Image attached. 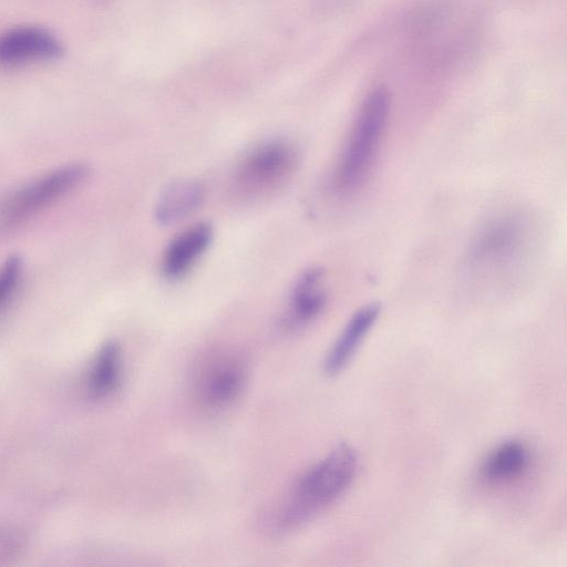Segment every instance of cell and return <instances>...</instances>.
Masks as SVG:
<instances>
[{
  "label": "cell",
  "mask_w": 567,
  "mask_h": 567,
  "mask_svg": "<svg viewBox=\"0 0 567 567\" xmlns=\"http://www.w3.org/2000/svg\"><path fill=\"white\" fill-rule=\"evenodd\" d=\"M537 244L530 215L518 209L497 213L472 236L463 259L465 276L485 290L508 288L530 266Z\"/></svg>",
  "instance_id": "obj_1"
},
{
  "label": "cell",
  "mask_w": 567,
  "mask_h": 567,
  "mask_svg": "<svg viewBox=\"0 0 567 567\" xmlns=\"http://www.w3.org/2000/svg\"><path fill=\"white\" fill-rule=\"evenodd\" d=\"M358 464L352 446H336L296 482L278 513L277 527L297 528L333 503L352 483Z\"/></svg>",
  "instance_id": "obj_2"
},
{
  "label": "cell",
  "mask_w": 567,
  "mask_h": 567,
  "mask_svg": "<svg viewBox=\"0 0 567 567\" xmlns=\"http://www.w3.org/2000/svg\"><path fill=\"white\" fill-rule=\"evenodd\" d=\"M390 105L384 87L374 89L362 102L334 168L337 192L353 193L368 178L385 134Z\"/></svg>",
  "instance_id": "obj_3"
},
{
  "label": "cell",
  "mask_w": 567,
  "mask_h": 567,
  "mask_svg": "<svg viewBox=\"0 0 567 567\" xmlns=\"http://www.w3.org/2000/svg\"><path fill=\"white\" fill-rule=\"evenodd\" d=\"M249 379L246 359L230 349L202 354L189 372V392L196 406L208 414L221 413L243 395Z\"/></svg>",
  "instance_id": "obj_4"
},
{
  "label": "cell",
  "mask_w": 567,
  "mask_h": 567,
  "mask_svg": "<svg viewBox=\"0 0 567 567\" xmlns=\"http://www.w3.org/2000/svg\"><path fill=\"white\" fill-rule=\"evenodd\" d=\"M89 175V167L72 163L19 187L0 203V228L11 229L63 197Z\"/></svg>",
  "instance_id": "obj_5"
},
{
  "label": "cell",
  "mask_w": 567,
  "mask_h": 567,
  "mask_svg": "<svg viewBox=\"0 0 567 567\" xmlns=\"http://www.w3.org/2000/svg\"><path fill=\"white\" fill-rule=\"evenodd\" d=\"M299 154L285 138H272L250 150L235 173L236 188L248 197H258L284 185L297 168Z\"/></svg>",
  "instance_id": "obj_6"
},
{
  "label": "cell",
  "mask_w": 567,
  "mask_h": 567,
  "mask_svg": "<svg viewBox=\"0 0 567 567\" xmlns=\"http://www.w3.org/2000/svg\"><path fill=\"white\" fill-rule=\"evenodd\" d=\"M214 229L208 223H197L176 235L166 246L161 271L164 278H183L210 246Z\"/></svg>",
  "instance_id": "obj_7"
},
{
  "label": "cell",
  "mask_w": 567,
  "mask_h": 567,
  "mask_svg": "<svg viewBox=\"0 0 567 567\" xmlns=\"http://www.w3.org/2000/svg\"><path fill=\"white\" fill-rule=\"evenodd\" d=\"M60 53L58 40L39 28L22 27L0 35V64L3 65L49 60Z\"/></svg>",
  "instance_id": "obj_8"
},
{
  "label": "cell",
  "mask_w": 567,
  "mask_h": 567,
  "mask_svg": "<svg viewBox=\"0 0 567 567\" xmlns=\"http://www.w3.org/2000/svg\"><path fill=\"white\" fill-rule=\"evenodd\" d=\"M327 289L324 272L313 267L306 270L296 281L284 317L286 329L295 330L312 322L324 309Z\"/></svg>",
  "instance_id": "obj_9"
},
{
  "label": "cell",
  "mask_w": 567,
  "mask_h": 567,
  "mask_svg": "<svg viewBox=\"0 0 567 567\" xmlns=\"http://www.w3.org/2000/svg\"><path fill=\"white\" fill-rule=\"evenodd\" d=\"M379 313L380 306L369 303L352 315L324 359L323 370L328 375L338 374L351 361Z\"/></svg>",
  "instance_id": "obj_10"
},
{
  "label": "cell",
  "mask_w": 567,
  "mask_h": 567,
  "mask_svg": "<svg viewBox=\"0 0 567 567\" xmlns=\"http://www.w3.org/2000/svg\"><path fill=\"white\" fill-rule=\"evenodd\" d=\"M124 375V358L121 344L115 340L104 342L95 353L86 379L90 396L103 400L120 389Z\"/></svg>",
  "instance_id": "obj_11"
},
{
  "label": "cell",
  "mask_w": 567,
  "mask_h": 567,
  "mask_svg": "<svg viewBox=\"0 0 567 567\" xmlns=\"http://www.w3.org/2000/svg\"><path fill=\"white\" fill-rule=\"evenodd\" d=\"M206 194L203 183L196 179H181L168 185L159 195L154 217L159 225L175 224L195 212Z\"/></svg>",
  "instance_id": "obj_12"
},
{
  "label": "cell",
  "mask_w": 567,
  "mask_h": 567,
  "mask_svg": "<svg viewBox=\"0 0 567 567\" xmlns=\"http://www.w3.org/2000/svg\"><path fill=\"white\" fill-rule=\"evenodd\" d=\"M528 451L519 441L498 445L482 466V475L489 482H504L520 475L528 465Z\"/></svg>",
  "instance_id": "obj_13"
},
{
  "label": "cell",
  "mask_w": 567,
  "mask_h": 567,
  "mask_svg": "<svg viewBox=\"0 0 567 567\" xmlns=\"http://www.w3.org/2000/svg\"><path fill=\"white\" fill-rule=\"evenodd\" d=\"M23 274V261L20 256H9L0 268V310L16 293Z\"/></svg>",
  "instance_id": "obj_14"
},
{
  "label": "cell",
  "mask_w": 567,
  "mask_h": 567,
  "mask_svg": "<svg viewBox=\"0 0 567 567\" xmlns=\"http://www.w3.org/2000/svg\"><path fill=\"white\" fill-rule=\"evenodd\" d=\"M25 544V536L18 529L0 527V559H7L19 554Z\"/></svg>",
  "instance_id": "obj_15"
}]
</instances>
